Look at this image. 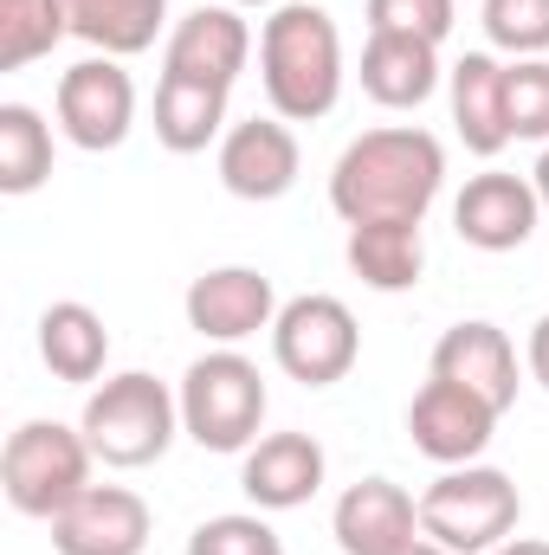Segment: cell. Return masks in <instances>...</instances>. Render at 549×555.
Wrapping results in <instances>:
<instances>
[{"instance_id": "1", "label": "cell", "mask_w": 549, "mask_h": 555, "mask_svg": "<svg viewBox=\"0 0 549 555\" xmlns=\"http://www.w3.org/2000/svg\"><path fill=\"white\" fill-rule=\"evenodd\" d=\"M439 188H446V149L413 124L362 130L330 168V207L343 227H375V220L420 227Z\"/></svg>"}, {"instance_id": "2", "label": "cell", "mask_w": 549, "mask_h": 555, "mask_svg": "<svg viewBox=\"0 0 549 555\" xmlns=\"http://www.w3.org/2000/svg\"><path fill=\"white\" fill-rule=\"evenodd\" d=\"M259 85L284 124H323L343 98V33L317 0H284L259 26Z\"/></svg>"}, {"instance_id": "3", "label": "cell", "mask_w": 549, "mask_h": 555, "mask_svg": "<svg viewBox=\"0 0 549 555\" xmlns=\"http://www.w3.org/2000/svg\"><path fill=\"white\" fill-rule=\"evenodd\" d=\"M78 433H85V446L98 452V465H111V472H142V465H155V459L175 446V433H181V395H175L168 382L142 375V369L104 375V382L91 388L85 414H78Z\"/></svg>"}, {"instance_id": "4", "label": "cell", "mask_w": 549, "mask_h": 555, "mask_svg": "<svg viewBox=\"0 0 549 555\" xmlns=\"http://www.w3.org/2000/svg\"><path fill=\"white\" fill-rule=\"evenodd\" d=\"M524 524V498L498 465H446L420 491V537L452 555H491Z\"/></svg>"}, {"instance_id": "5", "label": "cell", "mask_w": 549, "mask_h": 555, "mask_svg": "<svg viewBox=\"0 0 549 555\" xmlns=\"http://www.w3.org/2000/svg\"><path fill=\"white\" fill-rule=\"evenodd\" d=\"M91 465L98 452L85 446L78 426H59V420H20L7 433V452H0V491L20 517L33 524H52L85 485H91Z\"/></svg>"}, {"instance_id": "6", "label": "cell", "mask_w": 549, "mask_h": 555, "mask_svg": "<svg viewBox=\"0 0 549 555\" xmlns=\"http://www.w3.org/2000/svg\"><path fill=\"white\" fill-rule=\"evenodd\" d=\"M181 433L201 452H246L266 426V375L240 349H207L181 375Z\"/></svg>"}, {"instance_id": "7", "label": "cell", "mask_w": 549, "mask_h": 555, "mask_svg": "<svg viewBox=\"0 0 549 555\" xmlns=\"http://www.w3.org/2000/svg\"><path fill=\"white\" fill-rule=\"evenodd\" d=\"M362 356V330H356V310L330 291H310V297H291L278 304L272 323V362L304 382V388H330L356 369Z\"/></svg>"}, {"instance_id": "8", "label": "cell", "mask_w": 549, "mask_h": 555, "mask_svg": "<svg viewBox=\"0 0 549 555\" xmlns=\"http://www.w3.org/2000/svg\"><path fill=\"white\" fill-rule=\"evenodd\" d=\"M52 111H59V130H65L72 149L104 155V149H124L130 130H137V85H130L124 59L91 52V59H78V65L59 78Z\"/></svg>"}, {"instance_id": "9", "label": "cell", "mask_w": 549, "mask_h": 555, "mask_svg": "<svg viewBox=\"0 0 549 555\" xmlns=\"http://www.w3.org/2000/svg\"><path fill=\"white\" fill-rule=\"evenodd\" d=\"M498 420L505 414L491 401H478L472 388H459L446 375H426V388L413 395V408H408V439H413V452L433 459L439 472L446 465H478L491 433H498Z\"/></svg>"}, {"instance_id": "10", "label": "cell", "mask_w": 549, "mask_h": 555, "mask_svg": "<svg viewBox=\"0 0 549 555\" xmlns=\"http://www.w3.org/2000/svg\"><path fill=\"white\" fill-rule=\"evenodd\" d=\"M246 59H253V26L227 0H214V7L201 0L194 13H181L168 26V46H162V72L168 78H194V85H220V91L240 85Z\"/></svg>"}, {"instance_id": "11", "label": "cell", "mask_w": 549, "mask_h": 555, "mask_svg": "<svg viewBox=\"0 0 549 555\" xmlns=\"http://www.w3.org/2000/svg\"><path fill=\"white\" fill-rule=\"evenodd\" d=\"M544 220V201H537V181L531 175H511V168H485L459 188L452 201V233L472 246V253H518L531 246Z\"/></svg>"}, {"instance_id": "12", "label": "cell", "mask_w": 549, "mask_h": 555, "mask_svg": "<svg viewBox=\"0 0 549 555\" xmlns=\"http://www.w3.org/2000/svg\"><path fill=\"white\" fill-rule=\"evenodd\" d=\"M214 168H220V188H227L233 201L266 207V201H284V194L297 188L304 149H297V130H291L284 117H246V124H233V130L220 137Z\"/></svg>"}, {"instance_id": "13", "label": "cell", "mask_w": 549, "mask_h": 555, "mask_svg": "<svg viewBox=\"0 0 549 555\" xmlns=\"http://www.w3.org/2000/svg\"><path fill=\"white\" fill-rule=\"evenodd\" d=\"M181 310H188L194 336L233 349V343H246V336H259V330L278 323V291L259 266H214V272H201L188 284Z\"/></svg>"}, {"instance_id": "14", "label": "cell", "mask_w": 549, "mask_h": 555, "mask_svg": "<svg viewBox=\"0 0 549 555\" xmlns=\"http://www.w3.org/2000/svg\"><path fill=\"white\" fill-rule=\"evenodd\" d=\"M59 555H142L149 550V504L130 485H85L52 517Z\"/></svg>"}, {"instance_id": "15", "label": "cell", "mask_w": 549, "mask_h": 555, "mask_svg": "<svg viewBox=\"0 0 549 555\" xmlns=\"http://www.w3.org/2000/svg\"><path fill=\"white\" fill-rule=\"evenodd\" d=\"M240 459H246L240 465V491L266 517L310 504L323 491V472H330V459H323V446L310 433H259V446H246Z\"/></svg>"}, {"instance_id": "16", "label": "cell", "mask_w": 549, "mask_h": 555, "mask_svg": "<svg viewBox=\"0 0 549 555\" xmlns=\"http://www.w3.org/2000/svg\"><path fill=\"white\" fill-rule=\"evenodd\" d=\"M330 530L343 555H401L420 543V498H408L395 478H362L336 498Z\"/></svg>"}, {"instance_id": "17", "label": "cell", "mask_w": 549, "mask_h": 555, "mask_svg": "<svg viewBox=\"0 0 549 555\" xmlns=\"http://www.w3.org/2000/svg\"><path fill=\"white\" fill-rule=\"evenodd\" d=\"M433 375L472 388V395L491 401L498 414L518 408V349H511V336H505L498 323H485V317H465V323H452V330L433 343Z\"/></svg>"}, {"instance_id": "18", "label": "cell", "mask_w": 549, "mask_h": 555, "mask_svg": "<svg viewBox=\"0 0 549 555\" xmlns=\"http://www.w3.org/2000/svg\"><path fill=\"white\" fill-rule=\"evenodd\" d=\"M446 98H452V130L472 155H498L511 137V111H505V65L491 52H465L452 72H446Z\"/></svg>"}, {"instance_id": "19", "label": "cell", "mask_w": 549, "mask_h": 555, "mask_svg": "<svg viewBox=\"0 0 549 555\" xmlns=\"http://www.w3.org/2000/svg\"><path fill=\"white\" fill-rule=\"evenodd\" d=\"M439 46L408 39V33H369L362 46V91L382 111H420L439 91Z\"/></svg>"}, {"instance_id": "20", "label": "cell", "mask_w": 549, "mask_h": 555, "mask_svg": "<svg viewBox=\"0 0 549 555\" xmlns=\"http://www.w3.org/2000/svg\"><path fill=\"white\" fill-rule=\"evenodd\" d=\"M39 362L52 369V382H72V388L98 382L104 362H111V330H104V317H98L91 304H78V297L46 304V310H39Z\"/></svg>"}, {"instance_id": "21", "label": "cell", "mask_w": 549, "mask_h": 555, "mask_svg": "<svg viewBox=\"0 0 549 555\" xmlns=\"http://www.w3.org/2000/svg\"><path fill=\"white\" fill-rule=\"evenodd\" d=\"M72 39L104 59H137L168 33V0H65Z\"/></svg>"}, {"instance_id": "22", "label": "cell", "mask_w": 549, "mask_h": 555, "mask_svg": "<svg viewBox=\"0 0 549 555\" xmlns=\"http://www.w3.org/2000/svg\"><path fill=\"white\" fill-rule=\"evenodd\" d=\"M227 98L220 85H194V78H168L155 85V142L168 155H201L207 142H220L233 124H227Z\"/></svg>"}, {"instance_id": "23", "label": "cell", "mask_w": 549, "mask_h": 555, "mask_svg": "<svg viewBox=\"0 0 549 555\" xmlns=\"http://www.w3.org/2000/svg\"><path fill=\"white\" fill-rule=\"evenodd\" d=\"M349 272L362 278L369 291L395 297V291H413L420 272H426V246H420V227L413 220H375V227H349Z\"/></svg>"}, {"instance_id": "24", "label": "cell", "mask_w": 549, "mask_h": 555, "mask_svg": "<svg viewBox=\"0 0 549 555\" xmlns=\"http://www.w3.org/2000/svg\"><path fill=\"white\" fill-rule=\"evenodd\" d=\"M52 175V124L33 104H0V194L26 201Z\"/></svg>"}, {"instance_id": "25", "label": "cell", "mask_w": 549, "mask_h": 555, "mask_svg": "<svg viewBox=\"0 0 549 555\" xmlns=\"http://www.w3.org/2000/svg\"><path fill=\"white\" fill-rule=\"evenodd\" d=\"M65 33H72L65 0H0V72L39 65Z\"/></svg>"}, {"instance_id": "26", "label": "cell", "mask_w": 549, "mask_h": 555, "mask_svg": "<svg viewBox=\"0 0 549 555\" xmlns=\"http://www.w3.org/2000/svg\"><path fill=\"white\" fill-rule=\"evenodd\" d=\"M478 26L511 59H544L549 52V0H485Z\"/></svg>"}, {"instance_id": "27", "label": "cell", "mask_w": 549, "mask_h": 555, "mask_svg": "<svg viewBox=\"0 0 549 555\" xmlns=\"http://www.w3.org/2000/svg\"><path fill=\"white\" fill-rule=\"evenodd\" d=\"M505 111H511V137L549 142V59L505 65Z\"/></svg>"}, {"instance_id": "28", "label": "cell", "mask_w": 549, "mask_h": 555, "mask_svg": "<svg viewBox=\"0 0 549 555\" xmlns=\"http://www.w3.org/2000/svg\"><path fill=\"white\" fill-rule=\"evenodd\" d=\"M188 555H284V543L266 524V511H227L188 537Z\"/></svg>"}, {"instance_id": "29", "label": "cell", "mask_w": 549, "mask_h": 555, "mask_svg": "<svg viewBox=\"0 0 549 555\" xmlns=\"http://www.w3.org/2000/svg\"><path fill=\"white\" fill-rule=\"evenodd\" d=\"M459 7L452 0H369V33H408L426 46H446Z\"/></svg>"}, {"instance_id": "30", "label": "cell", "mask_w": 549, "mask_h": 555, "mask_svg": "<svg viewBox=\"0 0 549 555\" xmlns=\"http://www.w3.org/2000/svg\"><path fill=\"white\" fill-rule=\"evenodd\" d=\"M524 369H531V382L549 395V310L537 317V330H531V349H524Z\"/></svg>"}, {"instance_id": "31", "label": "cell", "mask_w": 549, "mask_h": 555, "mask_svg": "<svg viewBox=\"0 0 549 555\" xmlns=\"http://www.w3.org/2000/svg\"><path fill=\"white\" fill-rule=\"evenodd\" d=\"M491 555H549V543L544 537H511V543H498Z\"/></svg>"}, {"instance_id": "32", "label": "cell", "mask_w": 549, "mask_h": 555, "mask_svg": "<svg viewBox=\"0 0 549 555\" xmlns=\"http://www.w3.org/2000/svg\"><path fill=\"white\" fill-rule=\"evenodd\" d=\"M531 181H537V201H544V214H549V149H544V162H537V175H531Z\"/></svg>"}, {"instance_id": "33", "label": "cell", "mask_w": 549, "mask_h": 555, "mask_svg": "<svg viewBox=\"0 0 549 555\" xmlns=\"http://www.w3.org/2000/svg\"><path fill=\"white\" fill-rule=\"evenodd\" d=\"M401 555H452V550H439L433 537H420V543H408V550H401Z\"/></svg>"}, {"instance_id": "34", "label": "cell", "mask_w": 549, "mask_h": 555, "mask_svg": "<svg viewBox=\"0 0 549 555\" xmlns=\"http://www.w3.org/2000/svg\"><path fill=\"white\" fill-rule=\"evenodd\" d=\"M227 7H240V13H246V7H284V0H227Z\"/></svg>"}]
</instances>
